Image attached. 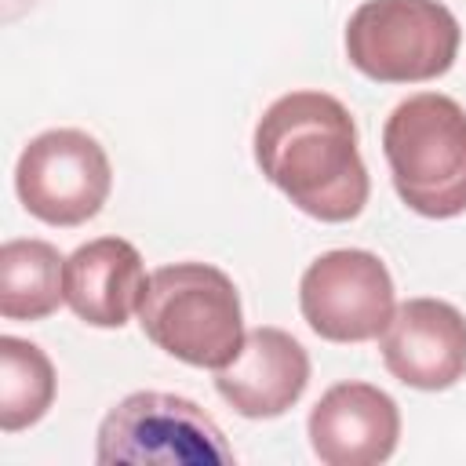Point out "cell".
<instances>
[{
  "mask_svg": "<svg viewBox=\"0 0 466 466\" xmlns=\"http://www.w3.org/2000/svg\"><path fill=\"white\" fill-rule=\"evenodd\" d=\"M258 171L309 218L350 222L364 211L371 182L357 149L350 109L324 91H288L255 124Z\"/></svg>",
  "mask_w": 466,
  "mask_h": 466,
  "instance_id": "1",
  "label": "cell"
},
{
  "mask_svg": "<svg viewBox=\"0 0 466 466\" xmlns=\"http://www.w3.org/2000/svg\"><path fill=\"white\" fill-rule=\"evenodd\" d=\"M138 324L153 346L193 368H222L244 342L240 295L208 262H175L149 273Z\"/></svg>",
  "mask_w": 466,
  "mask_h": 466,
  "instance_id": "2",
  "label": "cell"
},
{
  "mask_svg": "<svg viewBox=\"0 0 466 466\" xmlns=\"http://www.w3.org/2000/svg\"><path fill=\"white\" fill-rule=\"evenodd\" d=\"M382 153L397 197L426 218L466 211V109L437 91L393 106L382 127Z\"/></svg>",
  "mask_w": 466,
  "mask_h": 466,
  "instance_id": "3",
  "label": "cell"
},
{
  "mask_svg": "<svg viewBox=\"0 0 466 466\" xmlns=\"http://www.w3.org/2000/svg\"><path fill=\"white\" fill-rule=\"evenodd\" d=\"M462 29L441 0H364L346 22V58L379 84H422L451 69Z\"/></svg>",
  "mask_w": 466,
  "mask_h": 466,
  "instance_id": "4",
  "label": "cell"
},
{
  "mask_svg": "<svg viewBox=\"0 0 466 466\" xmlns=\"http://www.w3.org/2000/svg\"><path fill=\"white\" fill-rule=\"evenodd\" d=\"M95 459L106 466H222L237 455L200 404L142 390L109 408Z\"/></svg>",
  "mask_w": 466,
  "mask_h": 466,
  "instance_id": "5",
  "label": "cell"
},
{
  "mask_svg": "<svg viewBox=\"0 0 466 466\" xmlns=\"http://www.w3.org/2000/svg\"><path fill=\"white\" fill-rule=\"evenodd\" d=\"M15 189L33 218L47 226H80L102 211L113 189V167L95 135L51 127L22 149Z\"/></svg>",
  "mask_w": 466,
  "mask_h": 466,
  "instance_id": "6",
  "label": "cell"
},
{
  "mask_svg": "<svg viewBox=\"0 0 466 466\" xmlns=\"http://www.w3.org/2000/svg\"><path fill=\"white\" fill-rule=\"evenodd\" d=\"M299 309L328 342L379 339L393 317V280L379 255L335 248L313 258L299 280Z\"/></svg>",
  "mask_w": 466,
  "mask_h": 466,
  "instance_id": "7",
  "label": "cell"
},
{
  "mask_svg": "<svg viewBox=\"0 0 466 466\" xmlns=\"http://www.w3.org/2000/svg\"><path fill=\"white\" fill-rule=\"evenodd\" d=\"M382 364L411 390H448L466 375V317L444 299H408L379 335Z\"/></svg>",
  "mask_w": 466,
  "mask_h": 466,
  "instance_id": "8",
  "label": "cell"
},
{
  "mask_svg": "<svg viewBox=\"0 0 466 466\" xmlns=\"http://www.w3.org/2000/svg\"><path fill=\"white\" fill-rule=\"evenodd\" d=\"M309 444L324 466H375L397 451V400L371 382H335L309 411Z\"/></svg>",
  "mask_w": 466,
  "mask_h": 466,
  "instance_id": "9",
  "label": "cell"
},
{
  "mask_svg": "<svg viewBox=\"0 0 466 466\" xmlns=\"http://www.w3.org/2000/svg\"><path fill=\"white\" fill-rule=\"evenodd\" d=\"M309 386V353L280 328H251L229 364L215 371L218 397L244 419H277Z\"/></svg>",
  "mask_w": 466,
  "mask_h": 466,
  "instance_id": "10",
  "label": "cell"
},
{
  "mask_svg": "<svg viewBox=\"0 0 466 466\" xmlns=\"http://www.w3.org/2000/svg\"><path fill=\"white\" fill-rule=\"evenodd\" d=\"M146 266L131 240L98 237L80 244L62 269L69 309L91 328H124L146 291Z\"/></svg>",
  "mask_w": 466,
  "mask_h": 466,
  "instance_id": "11",
  "label": "cell"
},
{
  "mask_svg": "<svg viewBox=\"0 0 466 466\" xmlns=\"http://www.w3.org/2000/svg\"><path fill=\"white\" fill-rule=\"evenodd\" d=\"M66 258L47 240H4L0 248V313L7 320H44L66 299Z\"/></svg>",
  "mask_w": 466,
  "mask_h": 466,
  "instance_id": "12",
  "label": "cell"
},
{
  "mask_svg": "<svg viewBox=\"0 0 466 466\" xmlns=\"http://www.w3.org/2000/svg\"><path fill=\"white\" fill-rule=\"evenodd\" d=\"M55 400V368L36 342L0 339V430L18 433L47 415Z\"/></svg>",
  "mask_w": 466,
  "mask_h": 466,
  "instance_id": "13",
  "label": "cell"
}]
</instances>
